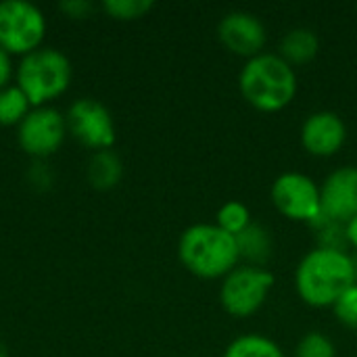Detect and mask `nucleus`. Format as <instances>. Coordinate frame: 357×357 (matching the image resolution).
<instances>
[{"instance_id":"nucleus-1","label":"nucleus","mask_w":357,"mask_h":357,"mask_svg":"<svg viewBox=\"0 0 357 357\" xmlns=\"http://www.w3.org/2000/svg\"><path fill=\"white\" fill-rule=\"evenodd\" d=\"M356 284L351 257L343 251L314 249L297 268V291L310 305H335Z\"/></svg>"},{"instance_id":"nucleus-2","label":"nucleus","mask_w":357,"mask_h":357,"mask_svg":"<svg viewBox=\"0 0 357 357\" xmlns=\"http://www.w3.org/2000/svg\"><path fill=\"white\" fill-rule=\"evenodd\" d=\"M243 96L261 111H278L287 107L297 90V75L280 54L259 52L247 61L241 71Z\"/></svg>"},{"instance_id":"nucleus-3","label":"nucleus","mask_w":357,"mask_h":357,"mask_svg":"<svg viewBox=\"0 0 357 357\" xmlns=\"http://www.w3.org/2000/svg\"><path fill=\"white\" fill-rule=\"evenodd\" d=\"M180 259L197 276L218 278L230 274L241 259L236 236L218 224H197L180 238Z\"/></svg>"},{"instance_id":"nucleus-4","label":"nucleus","mask_w":357,"mask_h":357,"mask_svg":"<svg viewBox=\"0 0 357 357\" xmlns=\"http://www.w3.org/2000/svg\"><path fill=\"white\" fill-rule=\"evenodd\" d=\"M71 67L65 54L52 48L29 52L17 71L19 88L27 96L29 105H42L59 94H63L69 86Z\"/></svg>"},{"instance_id":"nucleus-5","label":"nucleus","mask_w":357,"mask_h":357,"mask_svg":"<svg viewBox=\"0 0 357 357\" xmlns=\"http://www.w3.org/2000/svg\"><path fill=\"white\" fill-rule=\"evenodd\" d=\"M42 13L23 0L0 2V48L4 52L29 54L44 38Z\"/></svg>"},{"instance_id":"nucleus-6","label":"nucleus","mask_w":357,"mask_h":357,"mask_svg":"<svg viewBox=\"0 0 357 357\" xmlns=\"http://www.w3.org/2000/svg\"><path fill=\"white\" fill-rule=\"evenodd\" d=\"M272 284H274V274L264 268H253V266L234 268L222 284L220 291L222 305L232 316L238 318L249 316L261 307Z\"/></svg>"},{"instance_id":"nucleus-7","label":"nucleus","mask_w":357,"mask_h":357,"mask_svg":"<svg viewBox=\"0 0 357 357\" xmlns=\"http://www.w3.org/2000/svg\"><path fill=\"white\" fill-rule=\"evenodd\" d=\"M272 201L295 220H314L320 213V188L303 174H282L272 186Z\"/></svg>"},{"instance_id":"nucleus-8","label":"nucleus","mask_w":357,"mask_h":357,"mask_svg":"<svg viewBox=\"0 0 357 357\" xmlns=\"http://www.w3.org/2000/svg\"><path fill=\"white\" fill-rule=\"evenodd\" d=\"M71 134L90 149H109L115 142V128L109 111L92 98H82L71 105L67 115Z\"/></svg>"},{"instance_id":"nucleus-9","label":"nucleus","mask_w":357,"mask_h":357,"mask_svg":"<svg viewBox=\"0 0 357 357\" xmlns=\"http://www.w3.org/2000/svg\"><path fill=\"white\" fill-rule=\"evenodd\" d=\"M65 138V121L54 109H38L27 113L19 128V142L23 151L36 157L52 155Z\"/></svg>"},{"instance_id":"nucleus-10","label":"nucleus","mask_w":357,"mask_h":357,"mask_svg":"<svg viewBox=\"0 0 357 357\" xmlns=\"http://www.w3.org/2000/svg\"><path fill=\"white\" fill-rule=\"evenodd\" d=\"M320 211L335 222L349 224L357 215V167L335 169L320 188Z\"/></svg>"},{"instance_id":"nucleus-11","label":"nucleus","mask_w":357,"mask_h":357,"mask_svg":"<svg viewBox=\"0 0 357 357\" xmlns=\"http://www.w3.org/2000/svg\"><path fill=\"white\" fill-rule=\"evenodd\" d=\"M220 40L236 54L255 56L266 44V27L261 19L247 10H232L218 25Z\"/></svg>"},{"instance_id":"nucleus-12","label":"nucleus","mask_w":357,"mask_h":357,"mask_svg":"<svg viewBox=\"0 0 357 357\" xmlns=\"http://www.w3.org/2000/svg\"><path fill=\"white\" fill-rule=\"evenodd\" d=\"M345 123L333 111L310 115L301 128V142L314 155H333L345 142Z\"/></svg>"},{"instance_id":"nucleus-13","label":"nucleus","mask_w":357,"mask_h":357,"mask_svg":"<svg viewBox=\"0 0 357 357\" xmlns=\"http://www.w3.org/2000/svg\"><path fill=\"white\" fill-rule=\"evenodd\" d=\"M236 245H238V255L245 257L249 264H253V268H261L264 264H268L274 249L268 228L253 222L243 232L236 234Z\"/></svg>"},{"instance_id":"nucleus-14","label":"nucleus","mask_w":357,"mask_h":357,"mask_svg":"<svg viewBox=\"0 0 357 357\" xmlns=\"http://www.w3.org/2000/svg\"><path fill=\"white\" fill-rule=\"evenodd\" d=\"M318 36L307 27H295L284 33L280 42V56L287 63H307L318 52Z\"/></svg>"},{"instance_id":"nucleus-15","label":"nucleus","mask_w":357,"mask_h":357,"mask_svg":"<svg viewBox=\"0 0 357 357\" xmlns=\"http://www.w3.org/2000/svg\"><path fill=\"white\" fill-rule=\"evenodd\" d=\"M224 357H284L282 349L261 335H243L234 339Z\"/></svg>"},{"instance_id":"nucleus-16","label":"nucleus","mask_w":357,"mask_h":357,"mask_svg":"<svg viewBox=\"0 0 357 357\" xmlns=\"http://www.w3.org/2000/svg\"><path fill=\"white\" fill-rule=\"evenodd\" d=\"M88 176L96 188H113L121 178V161L111 151H98L90 161Z\"/></svg>"},{"instance_id":"nucleus-17","label":"nucleus","mask_w":357,"mask_h":357,"mask_svg":"<svg viewBox=\"0 0 357 357\" xmlns=\"http://www.w3.org/2000/svg\"><path fill=\"white\" fill-rule=\"evenodd\" d=\"M29 100L21 88H4L0 90V123L13 126L27 117Z\"/></svg>"},{"instance_id":"nucleus-18","label":"nucleus","mask_w":357,"mask_h":357,"mask_svg":"<svg viewBox=\"0 0 357 357\" xmlns=\"http://www.w3.org/2000/svg\"><path fill=\"white\" fill-rule=\"evenodd\" d=\"M249 224H251L249 209L238 201H230L218 211V226L224 228L226 232L234 234V236L238 232H243Z\"/></svg>"},{"instance_id":"nucleus-19","label":"nucleus","mask_w":357,"mask_h":357,"mask_svg":"<svg viewBox=\"0 0 357 357\" xmlns=\"http://www.w3.org/2000/svg\"><path fill=\"white\" fill-rule=\"evenodd\" d=\"M295 357H337V349L322 333H310L299 341Z\"/></svg>"},{"instance_id":"nucleus-20","label":"nucleus","mask_w":357,"mask_h":357,"mask_svg":"<svg viewBox=\"0 0 357 357\" xmlns=\"http://www.w3.org/2000/svg\"><path fill=\"white\" fill-rule=\"evenodd\" d=\"M153 6L151 0H107L105 10L117 19H138Z\"/></svg>"},{"instance_id":"nucleus-21","label":"nucleus","mask_w":357,"mask_h":357,"mask_svg":"<svg viewBox=\"0 0 357 357\" xmlns=\"http://www.w3.org/2000/svg\"><path fill=\"white\" fill-rule=\"evenodd\" d=\"M335 314L345 326L357 328V282L339 297L335 303Z\"/></svg>"},{"instance_id":"nucleus-22","label":"nucleus","mask_w":357,"mask_h":357,"mask_svg":"<svg viewBox=\"0 0 357 357\" xmlns=\"http://www.w3.org/2000/svg\"><path fill=\"white\" fill-rule=\"evenodd\" d=\"M61 8H63L67 15H71V17L79 19V17H88V15H90L92 4H90L88 0H71V2H63V4H61Z\"/></svg>"},{"instance_id":"nucleus-23","label":"nucleus","mask_w":357,"mask_h":357,"mask_svg":"<svg viewBox=\"0 0 357 357\" xmlns=\"http://www.w3.org/2000/svg\"><path fill=\"white\" fill-rule=\"evenodd\" d=\"M10 77V59L8 54L0 48V90H4V84Z\"/></svg>"},{"instance_id":"nucleus-24","label":"nucleus","mask_w":357,"mask_h":357,"mask_svg":"<svg viewBox=\"0 0 357 357\" xmlns=\"http://www.w3.org/2000/svg\"><path fill=\"white\" fill-rule=\"evenodd\" d=\"M347 238H349V245H354L357 249V215L347 224Z\"/></svg>"},{"instance_id":"nucleus-25","label":"nucleus","mask_w":357,"mask_h":357,"mask_svg":"<svg viewBox=\"0 0 357 357\" xmlns=\"http://www.w3.org/2000/svg\"><path fill=\"white\" fill-rule=\"evenodd\" d=\"M351 257V264H354V272H356V282H357V251L354 255H349Z\"/></svg>"},{"instance_id":"nucleus-26","label":"nucleus","mask_w":357,"mask_h":357,"mask_svg":"<svg viewBox=\"0 0 357 357\" xmlns=\"http://www.w3.org/2000/svg\"><path fill=\"white\" fill-rule=\"evenodd\" d=\"M0 357H8V354H6V347L0 343Z\"/></svg>"}]
</instances>
